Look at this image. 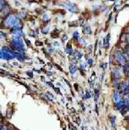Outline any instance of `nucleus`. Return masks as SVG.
Listing matches in <instances>:
<instances>
[{
  "label": "nucleus",
  "instance_id": "20e7f679",
  "mask_svg": "<svg viewBox=\"0 0 129 130\" xmlns=\"http://www.w3.org/2000/svg\"><path fill=\"white\" fill-rule=\"evenodd\" d=\"M110 123H111L112 126L114 127L115 124H116V118L114 117H111L110 118Z\"/></svg>",
  "mask_w": 129,
  "mask_h": 130
},
{
  "label": "nucleus",
  "instance_id": "6e6552de",
  "mask_svg": "<svg viewBox=\"0 0 129 130\" xmlns=\"http://www.w3.org/2000/svg\"><path fill=\"white\" fill-rule=\"evenodd\" d=\"M86 97H90V94L88 92L86 93Z\"/></svg>",
  "mask_w": 129,
  "mask_h": 130
},
{
  "label": "nucleus",
  "instance_id": "423d86ee",
  "mask_svg": "<svg viewBox=\"0 0 129 130\" xmlns=\"http://www.w3.org/2000/svg\"><path fill=\"white\" fill-rule=\"evenodd\" d=\"M85 31H86V33H91V30H90V27L89 26H87L85 27Z\"/></svg>",
  "mask_w": 129,
  "mask_h": 130
},
{
  "label": "nucleus",
  "instance_id": "f257e3e1",
  "mask_svg": "<svg viewBox=\"0 0 129 130\" xmlns=\"http://www.w3.org/2000/svg\"><path fill=\"white\" fill-rule=\"evenodd\" d=\"M109 37H110V34H108L106 37H105L104 39V46H105L106 48H108L109 47Z\"/></svg>",
  "mask_w": 129,
  "mask_h": 130
},
{
  "label": "nucleus",
  "instance_id": "39448f33",
  "mask_svg": "<svg viewBox=\"0 0 129 130\" xmlns=\"http://www.w3.org/2000/svg\"><path fill=\"white\" fill-rule=\"evenodd\" d=\"M70 69V72H71V73H74V72H75L76 71H77V68H76V67L74 66V65H71Z\"/></svg>",
  "mask_w": 129,
  "mask_h": 130
},
{
  "label": "nucleus",
  "instance_id": "7ed1b4c3",
  "mask_svg": "<svg viewBox=\"0 0 129 130\" xmlns=\"http://www.w3.org/2000/svg\"><path fill=\"white\" fill-rule=\"evenodd\" d=\"M66 7L70 10H74L75 7L77 8V7L75 5L72 4V3H66Z\"/></svg>",
  "mask_w": 129,
  "mask_h": 130
},
{
  "label": "nucleus",
  "instance_id": "0eeeda50",
  "mask_svg": "<svg viewBox=\"0 0 129 130\" xmlns=\"http://www.w3.org/2000/svg\"><path fill=\"white\" fill-rule=\"evenodd\" d=\"M73 36H74L75 38H77L79 37V34L78 33V32H75L74 33H73Z\"/></svg>",
  "mask_w": 129,
  "mask_h": 130
},
{
  "label": "nucleus",
  "instance_id": "f03ea898",
  "mask_svg": "<svg viewBox=\"0 0 129 130\" xmlns=\"http://www.w3.org/2000/svg\"><path fill=\"white\" fill-rule=\"evenodd\" d=\"M116 56H117V60H118L121 63H124V62H125V58L122 56L121 54L118 53L116 54Z\"/></svg>",
  "mask_w": 129,
  "mask_h": 130
}]
</instances>
